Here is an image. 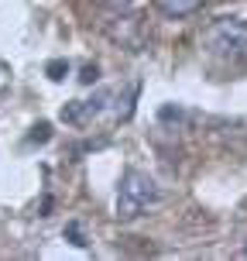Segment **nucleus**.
Instances as JSON below:
<instances>
[{"instance_id":"1","label":"nucleus","mask_w":247,"mask_h":261,"mask_svg":"<svg viewBox=\"0 0 247 261\" xmlns=\"http://www.w3.org/2000/svg\"><path fill=\"white\" fill-rule=\"evenodd\" d=\"M158 199H161V189H158L155 179L141 169H127L117 186V217L120 220H138Z\"/></svg>"},{"instance_id":"7","label":"nucleus","mask_w":247,"mask_h":261,"mask_svg":"<svg viewBox=\"0 0 247 261\" xmlns=\"http://www.w3.org/2000/svg\"><path fill=\"white\" fill-rule=\"evenodd\" d=\"M93 79H96V69L86 65V69H83V83H93Z\"/></svg>"},{"instance_id":"4","label":"nucleus","mask_w":247,"mask_h":261,"mask_svg":"<svg viewBox=\"0 0 247 261\" xmlns=\"http://www.w3.org/2000/svg\"><path fill=\"white\" fill-rule=\"evenodd\" d=\"M209 0H155V7L172 21H182V17H193L196 11H203Z\"/></svg>"},{"instance_id":"6","label":"nucleus","mask_w":247,"mask_h":261,"mask_svg":"<svg viewBox=\"0 0 247 261\" xmlns=\"http://www.w3.org/2000/svg\"><path fill=\"white\" fill-rule=\"evenodd\" d=\"M48 124H38V127H35V141H48Z\"/></svg>"},{"instance_id":"3","label":"nucleus","mask_w":247,"mask_h":261,"mask_svg":"<svg viewBox=\"0 0 247 261\" xmlns=\"http://www.w3.org/2000/svg\"><path fill=\"white\" fill-rule=\"evenodd\" d=\"M110 38L127 45V48H141V28H138V17H117L110 24Z\"/></svg>"},{"instance_id":"5","label":"nucleus","mask_w":247,"mask_h":261,"mask_svg":"<svg viewBox=\"0 0 247 261\" xmlns=\"http://www.w3.org/2000/svg\"><path fill=\"white\" fill-rule=\"evenodd\" d=\"M65 72H69V65H65V62H48V76H52V79H65Z\"/></svg>"},{"instance_id":"2","label":"nucleus","mask_w":247,"mask_h":261,"mask_svg":"<svg viewBox=\"0 0 247 261\" xmlns=\"http://www.w3.org/2000/svg\"><path fill=\"white\" fill-rule=\"evenodd\" d=\"M206 45L209 52L237 59L247 52V17H220L213 21V28L206 31Z\"/></svg>"},{"instance_id":"8","label":"nucleus","mask_w":247,"mask_h":261,"mask_svg":"<svg viewBox=\"0 0 247 261\" xmlns=\"http://www.w3.org/2000/svg\"><path fill=\"white\" fill-rule=\"evenodd\" d=\"M240 254H244V258H247V248H240Z\"/></svg>"}]
</instances>
